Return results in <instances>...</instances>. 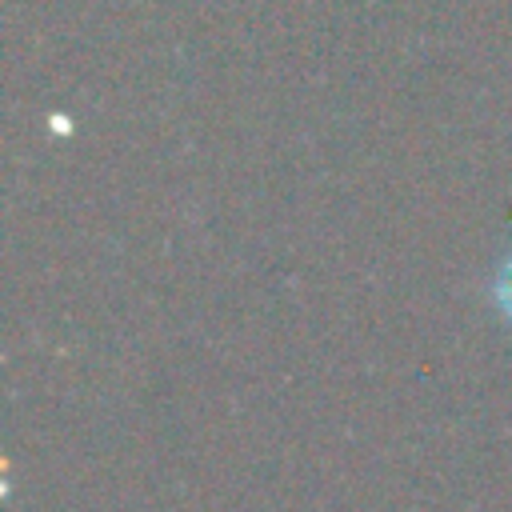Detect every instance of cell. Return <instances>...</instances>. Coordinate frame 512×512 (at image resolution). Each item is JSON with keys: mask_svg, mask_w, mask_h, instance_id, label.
I'll use <instances>...</instances> for the list:
<instances>
[{"mask_svg": "<svg viewBox=\"0 0 512 512\" xmlns=\"http://www.w3.org/2000/svg\"><path fill=\"white\" fill-rule=\"evenodd\" d=\"M484 292H488L492 312L512 328V252H508V256H500V264L492 268V276H488Z\"/></svg>", "mask_w": 512, "mask_h": 512, "instance_id": "6da1fadb", "label": "cell"}]
</instances>
